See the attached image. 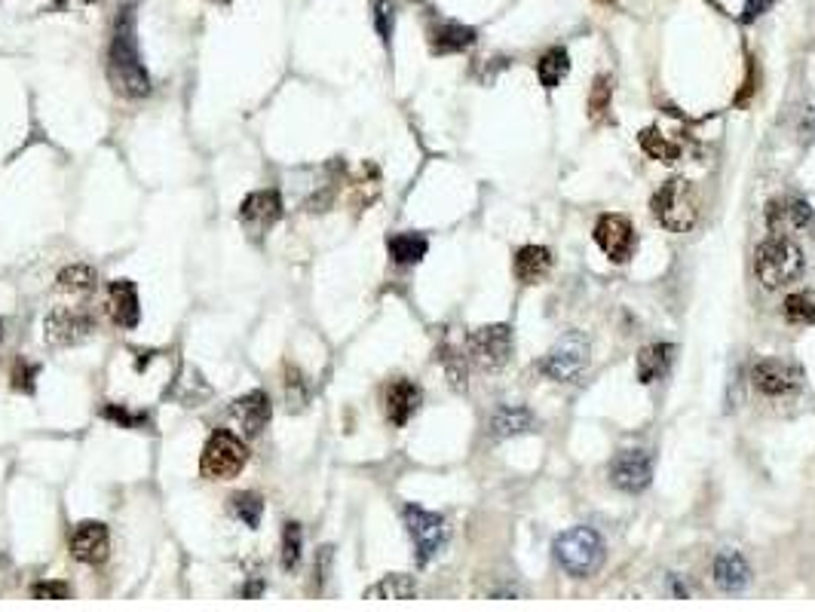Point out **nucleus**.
I'll return each instance as SVG.
<instances>
[{"mask_svg": "<svg viewBox=\"0 0 815 612\" xmlns=\"http://www.w3.org/2000/svg\"><path fill=\"white\" fill-rule=\"evenodd\" d=\"M475 28L460 25V22H436L429 28V46H433L436 56H448V53H463L475 43Z\"/></svg>", "mask_w": 815, "mask_h": 612, "instance_id": "obj_21", "label": "nucleus"}, {"mask_svg": "<svg viewBox=\"0 0 815 612\" xmlns=\"http://www.w3.org/2000/svg\"><path fill=\"white\" fill-rule=\"evenodd\" d=\"M270 414H273V407H270V395L264 389H252L249 395L233 401V417L239 420V426H243V432L249 438H255L267 429Z\"/></svg>", "mask_w": 815, "mask_h": 612, "instance_id": "obj_14", "label": "nucleus"}, {"mask_svg": "<svg viewBox=\"0 0 815 612\" xmlns=\"http://www.w3.org/2000/svg\"><path fill=\"white\" fill-rule=\"evenodd\" d=\"M570 74V56H567V49L564 46H552L546 49V53L540 56L537 62V77L546 89H558L561 80Z\"/></svg>", "mask_w": 815, "mask_h": 612, "instance_id": "obj_25", "label": "nucleus"}, {"mask_svg": "<svg viewBox=\"0 0 815 612\" xmlns=\"http://www.w3.org/2000/svg\"><path fill=\"white\" fill-rule=\"evenodd\" d=\"M748 582H751V567H748V560L739 551L724 548L721 554L714 557V585L721 591L736 594V591L748 588Z\"/></svg>", "mask_w": 815, "mask_h": 612, "instance_id": "obj_17", "label": "nucleus"}, {"mask_svg": "<svg viewBox=\"0 0 815 612\" xmlns=\"http://www.w3.org/2000/svg\"><path fill=\"white\" fill-rule=\"evenodd\" d=\"M469 352L482 368H503L512 355V328L509 325H485L469 334Z\"/></svg>", "mask_w": 815, "mask_h": 612, "instance_id": "obj_8", "label": "nucleus"}, {"mask_svg": "<svg viewBox=\"0 0 815 612\" xmlns=\"http://www.w3.org/2000/svg\"><path fill=\"white\" fill-rule=\"evenodd\" d=\"M31 594L37 600H68L71 597V588L65 582H40L31 588Z\"/></svg>", "mask_w": 815, "mask_h": 612, "instance_id": "obj_36", "label": "nucleus"}, {"mask_svg": "<svg viewBox=\"0 0 815 612\" xmlns=\"http://www.w3.org/2000/svg\"><path fill=\"white\" fill-rule=\"evenodd\" d=\"M56 4H59V7H62V4H65V0H56Z\"/></svg>", "mask_w": 815, "mask_h": 612, "instance_id": "obj_40", "label": "nucleus"}, {"mask_svg": "<svg viewBox=\"0 0 815 612\" xmlns=\"http://www.w3.org/2000/svg\"><path fill=\"white\" fill-rule=\"evenodd\" d=\"M405 527L414 539V551H417V564H429L445 545L448 527L445 518L436 512H426L420 505H405Z\"/></svg>", "mask_w": 815, "mask_h": 612, "instance_id": "obj_7", "label": "nucleus"}, {"mask_svg": "<svg viewBox=\"0 0 815 612\" xmlns=\"http://www.w3.org/2000/svg\"><path fill=\"white\" fill-rule=\"evenodd\" d=\"M423 401V392L417 383L411 380H396L390 383L387 389V398H383V404H387V420L393 426H405L414 414H417V407Z\"/></svg>", "mask_w": 815, "mask_h": 612, "instance_id": "obj_18", "label": "nucleus"}, {"mask_svg": "<svg viewBox=\"0 0 815 612\" xmlns=\"http://www.w3.org/2000/svg\"><path fill=\"white\" fill-rule=\"evenodd\" d=\"M809 221H812V209L806 199H776L766 206V224H770L776 236L803 230L809 227Z\"/></svg>", "mask_w": 815, "mask_h": 612, "instance_id": "obj_15", "label": "nucleus"}, {"mask_svg": "<svg viewBox=\"0 0 815 612\" xmlns=\"http://www.w3.org/2000/svg\"><path fill=\"white\" fill-rule=\"evenodd\" d=\"M282 218V199L276 190H258V193H249L243 199V206H239V221L252 230H267L273 227L276 221Z\"/></svg>", "mask_w": 815, "mask_h": 612, "instance_id": "obj_13", "label": "nucleus"}, {"mask_svg": "<svg viewBox=\"0 0 815 612\" xmlns=\"http://www.w3.org/2000/svg\"><path fill=\"white\" fill-rule=\"evenodd\" d=\"M610 80L607 77H598L595 86H592V95H589V117L592 120H601L607 111H610Z\"/></svg>", "mask_w": 815, "mask_h": 612, "instance_id": "obj_33", "label": "nucleus"}, {"mask_svg": "<svg viewBox=\"0 0 815 612\" xmlns=\"http://www.w3.org/2000/svg\"><path fill=\"white\" fill-rule=\"evenodd\" d=\"M285 395H289V401L292 404H307V398H310V383L301 377V371H295V368H289V374H285ZM289 404V407H292Z\"/></svg>", "mask_w": 815, "mask_h": 612, "instance_id": "obj_35", "label": "nucleus"}, {"mask_svg": "<svg viewBox=\"0 0 815 612\" xmlns=\"http://www.w3.org/2000/svg\"><path fill=\"white\" fill-rule=\"evenodd\" d=\"M751 380H754L757 392L770 395V398L791 395V392L800 386L797 371H794L788 362H779V359H763V362H757L754 371H751Z\"/></svg>", "mask_w": 815, "mask_h": 612, "instance_id": "obj_12", "label": "nucleus"}, {"mask_svg": "<svg viewBox=\"0 0 815 612\" xmlns=\"http://www.w3.org/2000/svg\"><path fill=\"white\" fill-rule=\"evenodd\" d=\"M108 310L114 325L120 328H135L141 319V303H138V291L129 279H117L111 282V294H108Z\"/></svg>", "mask_w": 815, "mask_h": 612, "instance_id": "obj_20", "label": "nucleus"}, {"mask_svg": "<svg viewBox=\"0 0 815 612\" xmlns=\"http://www.w3.org/2000/svg\"><path fill=\"white\" fill-rule=\"evenodd\" d=\"M671 352H675V346L671 343H650L638 352V380L644 386L662 380L671 368Z\"/></svg>", "mask_w": 815, "mask_h": 612, "instance_id": "obj_22", "label": "nucleus"}, {"mask_svg": "<svg viewBox=\"0 0 815 612\" xmlns=\"http://www.w3.org/2000/svg\"><path fill=\"white\" fill-rule=\"evenodd\" d=\"M0 337H4V322H0Z\"/></svg>", "mask_w": 815, "mask_h": 612, "instance_id": "obj_39", "label": "nucleus"}, {"mask_svg": "<svg viewBox=\"0 0 815 612\" xmlns=\"http://www.w3.org/2000/svg\"><path fill=\"white\" fill-rule=\"evenodd\" d=\"M641 147H644V153H647L650 160L665 163V166L678 163V157H681V147L675 141H668L656 126H650V129L641 132Z\"/></svg>", "mask_w": 815, "mask_h": 612, "instance_id": "obj_27", "label": "nucleus"}, {"mask_svg": "<svg viewBox=\"0 0 815 612\" xmlns=\"http://www.w3.org/2000/svg\"><path fill=\"white\" fill-rule=\"evenodd\" d=\"M387 248H390V258H393L396 264L408 267V264H420V261L426 258L429 242H426V236H420V233H396V236H390Z\"/></svg>", "mask_w": 815, "mask_h": 612, "instance_id": "obj_24", "label": "nucleus"}, {"mask_svg": "<svg viewBox=\"0 0 815 612\" xmlns=\"http://www.w3.org/2000/svg\"><path fill=\"white\" fill-rule=\"evenodd\" d=\"M534 426V414L527 411V407H518V404H503L494 411L488 429L494 438H512V435H521Z\"/></svg>", "mask_w": 815, "mask_h": 612, "instance_id": "obj_23", "label": "nucleus"}, {"mask_svg": "<svg viewBox=\"0 0 815 612\" xmlns=\"http://www.w3.org/2000/svg\"><path fill=\"white\" fill-rule=\"evenodd\" d=\"M108 548H111V536H108V527L99 524V521H83L74 527L71 533V554L80 560V564H102L108 557Z\"/></svg>", "mask_w": 815, "mask_h": 612, "instance_id": "obj_11", "label": "nucleus"}, {"mask_svg": "<svg viewBox=\"0 0 815 612\" xmlns=\"http://www.w3.org/2000/svg\"><path fill=\"white\" fill-rule=\"evenodd\" d=\"M92 331V319L86 313H77V310H56L46 316L43 322V334L50 343H59V346H68V343H77L83 340L86 334Z\"/></svg>", "mask_w": 815, "mask_h": 612, "instance_id": "obj_16", "label": "nucleus"}, {"mask_svg": "<svg viewBox=\"0 0 815 612\" xmlns=\"http://www.w3.org/2000/svg\"><path fill=\"white\" fill-rule=\"evenodd\" d=\"M785 319L794 325H815V300L809 294H791L785 300Z\"/></svg>", "mask_w": 815, "mask_h": 612, "instance_id": "obj_31", "label": "nucleus"}, {"mask_svg": "<svg viewBox=\"0 0 815 612\" xmlns=\"http://www.w3.org/2000/svg\"><path fill=\"white\" fill-rule=\"evenodd\" d=\"M95 282H99V276H95V270L86 267V264H74V267H65L59 273V291L86 294V291L95 288Z\"/></svg>", "mask_w": 815, "mask_h": 612, "instance_id": "obj_28", "label": "nucleus"}, {"mask_svg": "<svg viewBox=\"0 0 815 612\" xmlns=\"http://www.w3.org/2000/svg\"><path fill=\"white\" fill-rule=\"evenodd\" d=\"M34 377H37V365L19 362L13 368V389L16 392H34Z\"/></svg>", "mask_w": 815, "mask_h": 612, "instance_id": "obj_37", "label": "nucleus"}, {"mask_svg": "<svg viewBox=\"0 0 815 612\" xmlns=\"http://www.w3.org/2000/svg\"><path fill=\"white\" fill-rule=\"evenodd\" d=\"M108 74L117 92L126 98H145L151 95V77L145 71L138 53V25H135V7L126 4L111 31V49H108Z\"/></svg>", "mask_w": 815, "mask_h": 612, "instance_id": "obj_1", "label": "nucleus"}, {"mask_svg": "<svg viewBox=\"0 0 815 612\" xmlns=\"http://www.w3.org/2000/svg\"><path fill=\"white\" fill-rule=\"evenodd\" d=\"M650 209H653L656 221L671 233H687L699 221V199H696V190L687 178L665 181L653 193Z\"/></svg>", "mask_w": 815, "mask_h": 612, "instance_id": "obj_2", "label": "nucleus"}, {"mask_svg": "<svg viewBox=\"0 0 815 612\" xmlns=\"http://www.w3.org/2000/svg\"><path fill=\"white\" fill-rule=\"evenodd\" d=\"M555 560L564 573L586 579L604 564V539L592 527H570L555 539Z\"/></svg>", "mask_w": 815, "mask_h": 612, "instance_id": "obj_3", "label": "nucleus"}, {"mask_svg": "<svg viewBox=\"0 0 815 612\" xmlns=\"http://www.w3.org/2000/svg\"><path fill=\"white\" fill-rule=\"evenodd\" d=\"M754 270L766 288H782L803 273V251L788 236H773L757 248Z\"/></svg>", "mask_w": 815, "mask_h": 612, "instance_id": "obj_4", "label": "nucleus"}, {"mask_svg": "<svg viewBox=\"0 0 815 612\" xmlns=\"http://www.w3.org/2000/svg\"><path fill=\"white\" fill-rule=\"evenodd\" d=\"M301 527L298 524H285L282 530V567L285 570H295L298 560H301Z\"/></svg>", "mask_w": 815, "mask_h": 612, "instance_id": "obj_32", "label": "nucleus"}, {"mask_svg": "<svg viewBox=\"0 0 815 612\" xmlns=\"http://www.w3.org/2000/svg\"><path fill=\"white\" fill-rule=\"evenodd\" d=\"M604 4H613V0H604Z\"/></svg>", "mask_w": 815, "mask_h": 612, "instance_id": "obj_41", "label": "nucleus"}, {"mask_svg": "<svg viewBox=\"0 0 815 612\" xmlns=\"http://www.w3.org/2000/svg\"><path fill=\"white\" fill-rule=\"evenodd\" d=\"M417 582L411 576H383L365 591V600H414Z\"/></svg>", "mask_w": 815, "mask_h": 612, "instance_id": "obj_26", "label": "nucleus"}, {"mask_svg": "<svg viewBox=\"0 0 815 612\" xmlns=\"http://www.w3.org/2000/svg\"><path fill=\"white\" fill-rule=\"evenodd\" d=\"M233 512L246 527L255 530L261 524V515H264V502H261L258 493H239V496H233Z\"/></svg>", "mask_w": 815, "mask_h": 612, "instance_id": "obj_29", "label": "nucleus"}, {"mask_svg": "<svg viewBox=\"0 0 815 612\" xmlns=\"http://www.w3.org/2000/svg\"><path fill=\"white\" fill-rule=\"evenodd\" d=\"M246 463H249V450H246V444L239 441L233 432L218 429V432H212V438H209L206 447H203L200 472H203V478H209V481H230V478H236L239 472L246 469Z\"/></svg>", "mask_w": 815, "mask_h": 612, "instance_id": "obj_5", "label": "nucleus"}, {"mask_svg": "<svg viewBox=\"0 0 815 612\" xmlns=\"http://www.w3.org/2000/svg\"><path fill=\"white\" fill-rule=\"evenodd\" d=\"M371 16H374V28L380 34V40L390 46L393 25H396V4L393 0H371Z\"/></svg>", "mask_w": 815, "mask_h": 612, "instance_id": "obj_30", "label": "nucleus"}, {"mask_svg": "<svg viewBox=\"0 0 815 612\" xmlns=\"http://www.w3.org/2000/svg\"><path fill=\"white\" fill-rule=\"evenodd\" d=\"M555 258L546 245H524L515 251V279L521 285H537L549 276Z\"/></svg>", "mask_w": 815, "mask_h": 612, "instance_id": "obj_19", "label": "nucleus"}, {"mask_svg": "<svg viewBox=\"0 0 815 612\" xmlns=\"http://www.w3.org/2000/svg\"><path fill=\"white\" fill-rule=\"evenodd\" d=\"M105 420L123 426V429H141V426H148V417L145 414H132L129 407H120V404H105V411H102Z\"/></svg>", "mask_w": 815, "mask_h": 612, "instance_id": "obj_34", "label": "nucleus"}, {"mask_svg": "<svg viewBox=\"0 0 815 612\" xmlns=\"http://www.w3.org/2000/svg\"><path fill=\"white\" fill-rule=\"evenodd\" d=\"M773 0H748V7H745V13H742V22H754L766 7H770Z\"/></svg>", "mask_w": 815, "mask_h": 612, "instance_id": "obj_38", "label": "nucleus"}, {"mask_svg": "<svg viewBox=\"0 0 815 612\" xmlns=\"http://www.w3.org/2000/svg\"><path fill=\"white\" fill-rule=\"evenodd\" d=\"M653 478V459L647 450H622L613 463H610V484L626 490V493H641Z\"/></svg>", "mask_w": 815, "mask_h": 612, "instance_id": "obj_9", "label": "nucleus"}, {"mask_svg": "<svg viewBox=\"0 0 815 612\" xmlns=\"http://www.w3.org/2000/svg\"><path fill=\"white\" fill-rule=\"evenodd\" d=\"M589 355H592V343L583 331H567L555 349L546 355V362H543V374L555 383H570V380H577L586 365H589Z\"/></svg>", "mask_w": 815, "mask_h": 612, "instance_id": "obj_6", "label": "nucleus"}, {"mask_svg": "<svg viewBox=\"0 0 815 612\" xmlns=\"http://www.w3.org/2000/svg\"><path fill=\"white\" fill-rule=\"evenodd\" d=\"M595 242L601 245V251L610 261L619 264V261H629V254L635 248V230L622 215H604L595 224Z\"/></svg>", "mask_w": 815, "mask_h": 612, "instance_id": "obj_10", "label": "nucleus"}]
</instances>
